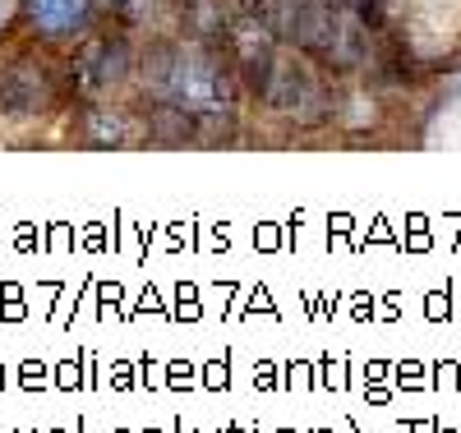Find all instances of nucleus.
<instances>
[{"label":"nucleus","instance_id":"1","mask_svg":"<svg viewBox=\"0 0 461 433\" xmlns=\"http://www.w3.org/2000/svg\"><path fill=\"white\" fill-rule=\"evenodd\" d=\"M143 84L158 102L185 111H217L230 106V74L203 47H171L143 65Z\"/></svg>","mask_w":461,"mask_h":433},{"label":"nucleus","instance_id":"2","mask_svg":"<svg viewBox=\"0 0 461 433\" xmlns=\"http://www.w3.org/2000/svg\"><path fill=\"white\" fill-rule=\"evenodd\" d=\"M51 102V84L47 74H37V65H10L0 69V111L19 115V121H32L42 115Z\"/></svg>","mask_w":461,"mask_h":433},{"label":"nucleus","instance_id":"3","mask_svg":"<svg viewBox=\"0 0 461 433\" xmlns=\"http://www.w3.org/2000/svg\"><path fill=\"white\" fill-rule=\"evenodd\" d=\"M134 74V51L115 37V42H97L93 51H84L79 60V78H84V93H97V88H121L130 84Z\"/></svg>","mask_w":461,"mask_h":433},{"label":"nucleus","instance_id":"4","mask_svg":"<svg viewBox=\"0 0 461 433\" xmlns=\"http://www.w3.org/2000/svg\"><path fill=\"white\" fill-rule=\"evenodd\" d=\"M28 23L42 37H74L93 19V0H23Z\"/></svg>","mask_w":461,"mask_h":433},{"label":"nucleus","instance_id":"5","mask_svg":"<svg viewBox=\"0 0 461 433\" xmlns=\"http://www.w3.org/2000/svg\"><path fill=\"white\" fill-rule=\"evenodd\" d=\"M79 139L93 148H121V143H130V121L111 106H93L79 125Z\"/></svg>","mask_w":461,"mask_h":433}]
</instances>
